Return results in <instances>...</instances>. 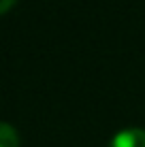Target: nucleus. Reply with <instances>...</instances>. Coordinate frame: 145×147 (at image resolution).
I'll list each match as a JSON object with an SVG mask.
<instances>
[{"mask_svg": "<svg viewBox=\"0 0 145 147\" xmlns=\"http://www.w3.org/2000/svg\"><path fill=\"white\" fill-rule=\"evenodd\" d=\"M109 147H145V130L126 128L111 139Z\"/></svg>", "mask_w": 145, "mask_h": 147, "instance_id": "nucleus-1", "label": "nucleus"}, {"mask_svg": "<svg viewBox=\"0 0 145 147\" xmlns=\"http://www.w3.org/2000/svg\"><path fill=\"white\" fill-rule=\"evenodd\" d=\"M13 4H15V0H0V13H7Z\"/></svg>", "mask_w": 145, "mask_h": 147, "instance_id": "nucleus-3", "label": "nucleus"}, {"mask_svg": "<svg viewBox=\"0 0 145 147\" xmlns=\"http://www.w3.org/2000/svg\"><path fill=\"white\" fill-rule=\"evenodd\" d=\"M0 147H19V136L7 121H0Z\"/></svg>", "mask_w": 145, "mask_h": 147, "instance_id": "nucleus-2", "label": "nucleus"}]
</instances>
